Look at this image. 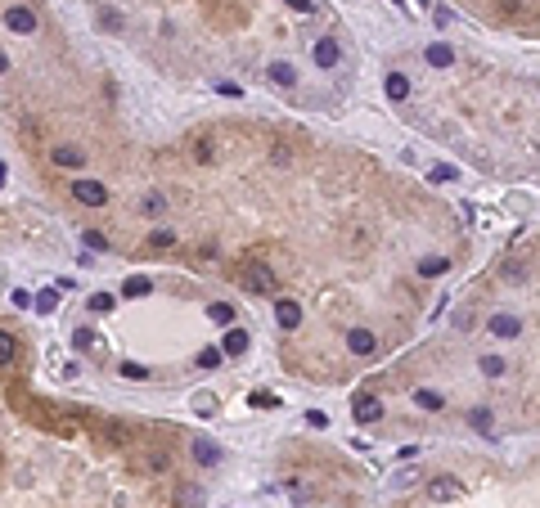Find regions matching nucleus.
<instances>
[{
	"instance_id": "nucleus-7",
	"label": "nucleus",
	"mask_w": 540,
	"mask_h": 508,
	"mask_svg": "<svg viewBox=\"0 0 540 508\" xmlns=\"http://www.w3.org/2000/svg\"><path fill=\"white\" fill-rule=\"evenodd\" d=\"M352 414H356V423H378V418H383V405H378L374 396H356Z\"/></svg>"
},
{
	"instance_id": "nucleus-15",
	"label": "nucleus",
	"mask_w": 540,
	"mask_h": 508,
	"mask_svg": "<svg viewBox=\"0 0 540 508\" xmlns=\"http://www.w3.org/2000/svg\"><path fill=\"white\" fill-rule=\"evenodd\" d=\"M149 293H154V279H149V275H136V279L122 284V297H149Z\"/></svg>"
},
{
	"instance_id": "nucleus-4",
	"label": "nucleus",
	"mask_w": 540,
	"mask_h": 508,
	"mask_svg": "<svg viewBox=\"0 0 540 508\" xmlns=\"http://www.w3.org/2000/svg\"><path fill=\"white\" fill-rule=\"evenodd\" d=\"M338 59H343V45H338L334 36H320L316 41V68H338Z\"/></svg>"
},
{
	"instance_id": "nucleus-33",
	"label": "nucleus",
	"mask_w": 540,
	"mask_h": 508,
	"mask_svg": "<svg viewBox=\"0 0 540 508\" xmlns=\"http://www.w3.org/2000/svg\"><path fill=\"white\" fill-rule=\"evenodd\" d=\"M9 302L23 311V306H32V293H27V288H14V293H9Z\"/></svg>"
},
{
	"instance_id": "nucleus-29",
	"label": "nucleus",
	"mask_w": 540,
	"mask_h": 508,
	"mask_svg": "<svg viewBox=\"0 0 540 508\" xmlns=\"http://www.w3.org/2000/svg\"><path fill=\"white\" fill-rule=\"evenodd\" d=\"M140 207H145L149 216H158V212H163V207H167V198H163V194H149V198H145V203H140Z\"/></svg>"
},
{
	"instance_id": "nucleus-11",
	"label": "nucleus",
	"mask_w": 540,
	"mask_h": 508,
	"mask_svg": "<svg viewBox=\"0 0 540 508\" xmlns=\"http://www.w3.org/2000/svg\"><path fill=\"white\" fill-rule=\"evenodd\" d=\"M243 351H248V333H243V329H225L221 356H243Z\"/></svg>"
},
{
	"instance_id": "nucleus-22",
	"label": "nucleus",
	"mask_w": 540,
	"mask_h": 508,
	"mask_svg": "<svg viewBox=\"0 0 540 508\" xmlns=\"http://www.w3.org/2000/svg\"><path fill=\"white\" fill-rule=\"evenodd\" d=\"M207 320L212 324H234V311L225 302H216V306H207Z\"/></svg>"
},
{
	"instance_id": "nucleus-34",
	"label": "nucleus",
	"mask_w": 540,
	"mask_h": 508,
	"mask_svg": "<svg viewBox=\"0 0 540 508\" xmlns=\"http://www.w3.org/2000/svg\"><path fill=\"white\" fill-rule=\"evenodd\" d=\"M284 5L297 9V14H311V9H316V0H284Z\"/></svg>"
},
{
	"instance_id": "nucleus-19",
	"label": "nucleus",
	"mask_w": 540,
	"mask_h": 508,
	"mask_svg": "<svg viewBox=\"0 0 540 508\" xmlns=\"http://www.w3.org/2000/svg\"><path fill=\"white\" fill-rule=\"evenodd\" d=\"M32 306H36V311H41V315H50L54 306H59V293H54V288H41V293L32 297Z\"/></svg>"
},
{
	"instance_id": "nucleus-30",
	"label": "nucleus",
	"mask_w": 540,
	"mask_h": 508,
	"mask_svg": "<svg viewBox=\"0 0 540 508\" xmlns=\"http://www.w3.org/2000/svg\"><path fill=\"white\" fill-rule=\"evenodd\" d=\"M468 423L477 427V432H486V427H491V414H486V409H473V414H468Z\"/></svg>"
},
{
	"instance_id": "nucleus-8",
	"label": "nucleus",
	"mask_w": 540,
	"mask_h": 508,
	"mask_svg": "<svg viewBox=\"0 0 540 508\" xmlns=\"http://www.w3.org/2000/svg\"><path fill=\"white\" fill-rule=\"evenodd\" d=\"M347 347H352L356 356H374V351H378V338H374L369 329H352V333H347Z\"/></svg>"
},
{
	"instance_id": "nucleus-10",
	"label": "nucleus",
	"mask_w": 540,
	"mask_h": 508,
	"mask_svg": "<svg viewBox=\"0 0 540 508\" xmlns=\"http://www.w3.org/2000/svg\"><path fill=\"white\" fill-rule=\"evenodd\" d=\"M383 90H387V99H410V76L405 72H387V81H383Z\"/></svg>"
},
{
	"instance_id": "nucleus-9",
	"label": "nucleus",
	"mask_w": 540,
	"mask_h": 508,
	"mask_svg": "<svg viewBox=\"0 0 540 508\" xmlns=\"http://www.w3.org/2000/svg\"><path fill=\"white\" fill-rule=\"evenodd\" d=\"M194 459H198L203 468H216V464H221V445H216V441H207V436H198V441H194Z\"/></svg>"
},
{
	"instance_id": "nucleus-3",
	"label": "nucleus",
	"mask_w": 540,
	"mask_h": 508,
	"mask_svg": "<svg viewBox=\"0 0 540 508\" xmlns=\"http://www.w3.org/2000/svg\"><path fill=\"white\" fill-rule=\"evenodd\" d=\"M5 23H9V32H18V36H32L36 27H41L27 5H9V9H5Z\"/></svg>"
},
{
	"instance_id": "nucleus-20",
	"label": "nucleus",
	"mask_w": 540,
	"mask_h": 508,
	"mask_svg": "<svg viewBox=\"0 0 540 508\" xmlns=\"http://www.w3.org/2000/svg\"><path fill=\"white\" fill-rule=\"evenodd\" d=\"M414 405H419V409H441V396L432 387H419V391H414Z\"/></svg>"
},
{
	"instance_id": "nucleus-2",
	"label": "nucleus",
	"mask_w": 540,
	"mask_h": 508,
	"mask_svg": "<svg viewBox=\"0 0 540 508\" xmlns=\"http://www.w3.org/2000/svg\"><path fill=\"white\" fill-rule=\"evenodd\" d=\"M72 198L86 203V207H104L108 203V189H104L99 180H72Z\"/></svg>"
},
{
	"instance_id": "nucleus-28",
	"label": "nucleus",
	"mask_w": 540,
	"mask_h": 508,
	"mask_svg": "<svg viewBox=\"0 0 540 508\" xmlns=\"http://www.w3.org/2000/svg\"><path fill=\"white\" fill-rule=\"evenodd\" d=\"M194 409H203V414H212V409H216V396H212V391H198V396H194Z\"/></svg>"
},
{
	"instance_id": "nucleus-17",
	"label": "nucleus",
	"mask_w": 540,
	"mask_h": 508,
	"mask_svg": "<svg viewBox=\"0 0 540 508\" xmlns=\"http://www.w3.org/2000/svg\"><path fill=\"white\" fill-rule=\"evenodd\" d=\"M14 360H18V342H14V333L0 329V364H14Z\"/></svg>"
},
{
	"instance_id": "nucleus-32",
	"label": "nucleus",
	"mask_w": 540,
	"mask_h": 508,
	"mask_svg": "<svg viewBox=\"0 0 540 508\" xmlns=\"http://www.w3.org/2000/svg\"><path fill=\"white\" fill-rule=\"evenodd\" d=\"M86 247H95V252H104V247H108V238H104L99 229H86Z\"/></svg>"
},
{
	"instance_id": "nucleus-26",
	"label": "nucleus",
	"mask_w": 540,
	"mask_h": 508,
	"mask_svg": "<svg viewBox=\"0 0 540 508\" xmlns=\"http://www.w3.org/2000/svg\"><path fill=\"white\" fill-rule=\"evenodd\" d=\"M252 405H257V409H275L279 396H275V391H252Z\"/></svg>"
},
{
	"instance_id": "nucleus-35",
	"label": "nucleus",
	"mask_w": 540,
	"mask_h": 508,
	"mask_svg": "<svg viewBox=\"0 0 540 508\" xmlns=\"http://www.w3.org/2000/svg\"><path fill=\"white\" fill-rule=\"evenodd\" d=\"M432 180H455V167H446V162H441V167H432Z\"/></svg>"
},
{
	"instance_id": "nucleus-18",
	"label": "nucleus",
	"mask_w": 540,
	"mask_h": 508,
	"mask_svg": "<svg viewBox=\"0 0 540 508\" xmlns=\"http://www.w3.org/2000/svg\"><path fill=\"white\" fill-rule=\"evenodd\" d=\"M450 261L446 256H428V261H419V275H428V279H437V275H446Z\"/></svg>"
},
{
	"instance_id": "nucleus-1",
	"label": "nucleus",
	"mask_w": 540,
	"mask_h": 508,
	"mask_svg": "<svg viewBox=\"0 0 540 508\" xmlns=\"http://www.w3.org/2000/svg\"><path fill=\"white\" fill-rule=\"evenodd\" d=\"M239 284H243L252 297H270V293H275V270H270L266 261H243V265H239Z\"/></svg>"
},
{
	"instance_id": "nucleus-14",
	"label": "nucleus",
	"mask_w": 540,
	"mask_h": 508,
	"mask_svg": "<svg viewBox=\"0 0 540 508\" xmlns=\"http://www.w3.org/2000/svg\"><path fill=\"white\" fill-rule=\"evenodd\" d=\"M270 81L288 90V85H297V68H293V63H270Z\"/></svg>"
},
{
	"instance_id": "nucleus-13",
	"label": "nucleus",
	"mask_w": 540,
	"mask_h": 508,
	"mask_svg": "<svg viewBox=\"0 0 540 508\" xmlns=\"http://www.w3.org/2000/svg\"><path fill=\"white\" fill-rule=\"evenodd\" d=\"M428 495L437 504H446V500H455V495H459V482H455V477H437V482L428 486Z\"/></svg>"
},
{
	"instance_id": "nucleus-5",
	"label": "nucleus",
	"mask_w": 540,
	"mask_h": 508,
	"mask_svg": "<svg viewBox=\"0 0 540 508\" xmlns=\"http://www.w3.org/2000/svg\"><path fill=\"white\" fill-rule=\"evenodd\" d=\"M275 320H279V329H297V324H302V306L293 302V297H279V302H275Z\"/></svg>"
},
{
	"instance_id": "nucleus-12",
	"label": "nucleus",
	"mask_w": 540,
	"mask_h": 508,
	"mask_svg": "<svg viewBox=\"0 0 540 508\" xmlns=\"http://www.w3.org/2000/svg\"><path fill=\"white\" fill-rule=\"evenodd\" d=\"M50 158H54V167H81L86 153H81L77 145H59V149H50Z\"/></svg>"
},
{
	"instance_id": "nucleus-31",
	"label": "nucleus",
	"mask_w": 540,
	"mask_h": 508,
	"mask_svg": "<svg viewBox=\"0 0 540 508\" xmlns=\"http://www.w3.org/2000/svg\"><path fill=\"white\" fill-rule=\"evenodd\" d=\"M90 311H99V315H108V311H113V297H108V293H99V297H90Z\"/></svg>"
},
{
	"instance_id": "nucleus-27",
	"label": "nucleus",
	"mask_w": 540,
	"mask_h": 508,
	"mask_svg": "<svg viewBox=\"0 0 540 508\" xmlns=\"http://www.w3.org/2000/svg\"><path fill=\"white\" fill-rule=\"evenodd\" d=\"M122 378H149V369L136 364V360H122Z\"/></svg>"
},
{
	"instance_id": "nucleus-37",
	"label": "nucleus",
	"mask_w": 540,
	"mask_h": 508,
	"mask_svg": "<svg viewBox=\"0 0 540 508\" xmlns=\"http://www.w3.org/2000/svg\"><path fill=\"white\" fill-rule=\"evenodd\" d=\"M0 185H5V162H0Z\"/></svg>"
},
{
	"instance_id": "nucleus-23",
	"label": "nucleus",
	"mask_w": 540,
	"mask_h": 508,
	"mask_svg": "<svg viewBox=\"0 0 540 508\" xmlns=\"http://www.w3.org/2000/svg\"><path fill=\"white\" fill-rule=\"evenodd\" d=\"M176 504H180V508H198V504H203V495H198L194 486H180V491H176Z\"/></svg>"
},
{
	"instance_id": "nucleus-21",
	"label": "nucleus",
	"mask_w": 540,
	"mask_h": 508,
	"mask_svg": "<svg viewBox=\"0 0 540 508\" xmlns=\"http://www.w3.org/2000/svg\"><path fill=\"white\" fill-rule=\"evenodd\" d=\"M198 369H221V347H203V351H198Z\"/></svg>"
},
{
	"instance_id": "nucleus-25",
	"label": "nucleus",
	"mask_w": 540,
	"mask_h": 508,
	"mask_svg": "<svg viewBox=\"0 0 540 508\" xmlns=\"http://www.w3.org/2000/svg\"><path fill=\"white\" fill-rule=\"evenodd\" d=\"M172 243H176L172 229H154V234H149V247H172Z\"/></svg>"
},
{
	"instance_id": "nucleus-36",
	"label": "nucleus",
	"mask_w": 540,
	"mask_h": 508,
	"mask_svg": "<svg viewBox=\"0 0 540 508\" xmlns=\"http://www.w3.org/2000/svg\"><path fill=\"white\" fill-rule=\"evenodd\" d=\"M0 72H9V59H5V54H0Z\"/></svg>"
},
{
	"instance_id": "nucleus-6",
	"label": "nucleus",
	"mask_w": 540,
	"mask_h": 508,
	"mask_svg": "<svg viewBox=\"0 0 540 508\" xmlns=\"http://www.w3.org/2000/svg\"><path fill=\"white\" fill-rule=\"evenodd\" d=\"M486 333H496V338H518V333H523V320H518V315H491Z\"/></svg>"
},
{
	"instance_id": "nucleus-24",
	"label": "nucleus",
	"mask_w": 540,
	"mask_h": 508,
	"mask_svg": "<svg viewBox=\"0 0 540 508\" xmlns=\"http://www.w3.org/2000/svg\"><path fill=\"white\" fill-rule=\"evenodd\" d=\"M477 364H482V373H486V378H500V373H505V356H482Z\"/></svg>"
},
{
	"instance_id": "nucleus-16",
	"label": "nucleus",
	"mask_w": 540,
	"mask_h": 508,
	"mask_svg": "<svg viewBox=\"0 0 540 508\" xmlns=\"http://www.w3.org/2000/svg\"><path fill=\"white\" fill-rule=\"evenodd\" d=\"M450 59H455V54H450L446 41H432L428 45V63H432V68H450Z\"/></svg>"
}]
</instances>
